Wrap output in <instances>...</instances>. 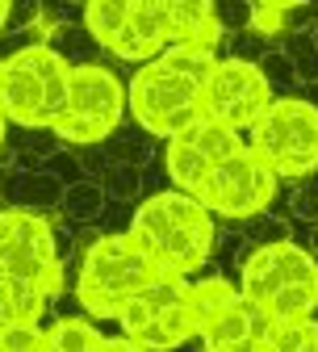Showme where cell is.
<instances>
[{
    "label": "cell",
    "mask_w": 318,
    "mask_h": 352,
    "mask_svg": "<svg viewBox=\"0 0 318 352\" xmlns=\"http://www.w3.org/2000/svg\"><path fill=\"white\" fill-rule=\"evenodd\" d=\"M126 235L139 243V252L159 273L189 277L214 252V214L189 193L163 189L134 210Z\"/></svg>",
    "instance_id": "cell-1"
},
{
    "label": "cell",
    "mask_w": 318,
    "mask_h": 352,
    "mask_svg": "<svg viewBox=\"0 0 318 352\" xmlns=\"http://www.w3.org/2000/svg\"><path fill=\"white\" fill-rule=\"evenodd\" d=\"M239 294L247 302H255L272 323L277 319H314V311H318V260L293 239L255 243L243 256Z\"/></svg>",
    "instance_id": "cell-2"
},
{
    "label": "cell",
    "mask_w": 318,
    "mask_h": 352,
    "mask_svg": "<svg viewBox=\"0 0 318 352\" xmlns=\"http://www.w3.org/2000/svg\"><path fill=\"white\" fill-rule=\"evenodd\" d=\"M71 101V63L51 47L34 42L0 63V113L25 130H55Z\"/></svg>",
    "instance_id": "cell-3"
},
{
    "label": "cell",
    "mask_w": 318,
    "mask_h": 352,
    "mask_svg": "<svg viewBox=\"0 0 318 352\" xmlns=\"http://www.w3.org/2000/svg\"><path fill=\"white\" fill-rule=\"evenodd\" d=\"M159 277V269L139 252L126 231L122 235H101L88 243L80 260V277H76V298L93 319H117L122 306L147 289Z\"/></svg>",
    "instance_id": "cell-4"
},
{
    "label": "cell",
    "mask_w": 318,
    "mask_h": 352,
    "mask_svg": "<svg viewBox=\"0 0 318 352\" xmlns=\"http://www.w3.org/2000/svg\"><path fill=\"white\" fill-rule=\"evenodd\" d=\"M247 147L281 176L302 181L318 168V105L306 97H277L247 130Z\"/></svg>",
    "instance_id": "cell-5"
},
{
    "label": "cell",
    "mask_w": 318,
    "mask_h": 352,
    "mask_svg": "<svg viewBox=\"0 0 318 352\" xmlns=\"http://www.w3.org/2000/svg\"><path fill=\"white\" fill-rule=\"evenodd\" d=\"M126 109H130L134 122L143 126V135H155V139H176V135H185L189 126H197L205 118L201 84L168 72L159 59L143 63L139 72L130 76Z\"/></svg>",
    "instance_id": "cell-6"
},
{
    "label": "cell",
    "mask_w": 318,
    "mask_h": 352,
    "mask_svg": "<svg viewBox=\"0 0 318 352\" xmlns=\"http://www.w3.org/2000/svg\"><path fill=\"white\" fill-rule=\"evenodd\" d=\"M126 118V84L101 63H71V101L51 135L76 147L105 143Z\"/></svg>",
    "instance_id": "cell-7"
},
{
    "label": "cell",
    "mask_w": 318,
    "mask_h": 352,
    "mask_svg": "<svg viewBox=\"0 0 318 352\" xmlns=\"http://www.w3.org/2000/svg\"><path fill=\"white\" fill-rule=\"evenodd\" d=\"M0 269L38 285L47 298L63 294V256L55 227L34 210H0Z\"/></svg>",
    "instance_id": "cell-8"
},
{
    "label": "cell",
    "mask_w": 318,
    "mask_h": 352,
    "mask_svg": "<svg viewBox=\"0 0 318 352\" xmlns=\"http://www.w3.org/2000/svg\"><path fill=\"white\" fill-rule=\"evenodd\" d=\"M272 101H277V97H272V84H268V76L260 72V63L239 59V55L218 59L214 76H209L205 88H201V109H205V118L231 126L235 135L251 130V126L268 113Z\"/></svg>",
    "instance_id": "cell-9"
},
{
    "label": "cell",
    "mask_w": 318,
    "mask_h": 352,
    "mask_svg": "<svg viewBox=\"0 0 318 352\" xmlns=\"http://www.w3.org/2000/svg\"><path fill=\"white\" fill-rule=\"evenodd\" d=\"M272 197H277V172L251 147L222 160L197 189V201L218 218H255L272 206Z\"/></svg>",
    "instance_id": "cell-10"
},
{
    "label": "cell",
    "mask_w": 318,
    "mask_h": 352,
    "mask_svg": "<svg viewBox=\"0 0 318 352\" xmlns=\"http://www.w3.org/2000/svg\"><path fill=\"white\" fill-rule=\"evenodd\" d=\"M172 47V17H168V0H130V17L109 55L126 63H151Z\"/></svg>",
    "instance_id": "cell-11"
},
{
    "label": "cell",
    "mask_w": 318,
    "mask_h": 352,
    "mask_svg": "<svg viewBox=\"0 0 318 352\" xmlns=\"http://www.w3.org/2000/svg\"><path fill=\"white\" fill-rule=\"evenodd\" d=\"M268 327L272 319L243 294L201 331L205 352H268Z\"/></svg>",
    "instance_id": "cell-12"
},
{
    "label": "cell",
    "mask_w": 318,
    "mask_h": 352,
    "mask_svg": "<svg viewBox=\"0 0 318 352\" xmlns=\"http://www.w3.org/2000/svg\"><path fill=\"white\" fill-rule=\"evenodd\" d=\"M168 17H172V47H201L218 55L226 25L214 13V5H205V0H168Z\"/></svg>",
    "instance_id": "cell-13"
},
{
    "label": "cell",
    "mask_w": 318,
    "mask_h": 352,
    "mask_svg": "<svg viewBox=\"0 0 318 352\" xmlns=\"http://www.w3.org/2000/svg\"><path fill=\"white\" fill-rule=\"evenodd\" d=\"M193 336H197V323L189 315V302H180V306H168V311L151 315L143 327H134L126 340H134L147 352H176L180 344H189Z\"/></svg>",
    "instance_id": "cell-14"
},
{
    "label": "cell",
    "mask_w": 318,
    "mask_h": 352,
    "mask_svg": "<svg viewBox=\"0 0 318 352\" xmlns=\"http://www.w3.org/2000/svg\"><path fill=\"white\" fill-rule=\"evenodd\" d=\"M163 168H168V176H172V185H176L180 193H189V197H197V189L205 185V176L214 172L209 155H205L189 135L168 139V147H163Z\"/></svg>",
    "instance_id": "cell-15"
},
{
    "label": "cell",
    "mask_w": 318,
    "mask_h": 352,
    "mask_svg": "<svg viewBox=\"0 0 318 352\" xmlns=\"http://www.w3.org/2000/svg\"><path fill=\"white\" fill-rule=\"evenodd\" d=\"M47 302L51 298L42 294L38 285L17 281V277H5V281H0V327H17V323L38 327L42 311H47Z\"/></svg>",
    "instance_id": "cell-16"
},
{
    "label": "cell",
    "mask_w": 318,
    "mask_h": 352,
    "mask_svg": "<svg viewBox=\"0 0 318 352\" xmlns=\"http://www.w3.org/2000/svg\"><path fill=\"white\" fill-rule=\"evenodd\" d=\"M235 298H239V289L226 281V277H201V281H193V285H189V315H193V323H197V336H201Z\"/></svg>",
    "instance_id": "cell-17"
},
{
    "label": "cell",
    "mask_w": 318,
    "mask_h": 352,
    "mask_svg": "<svg viewBox=\"0 0 318 352\" xmlns=\"http://www.w3.org/2000/svg\"><path fill=\"white\" fill-rule=\"evenodd\" d=\"M105 336L88 319H55L47 327V352H101Z\"/></svg>",
    "instance_id": "cell-18"
},
{
    "label": "cell",
    "mask_w": 318,
    "mask_h": 352,
    "mask_svg": "<svg viewBox=\"0 0 318 352\" xmlns=\"http://www.w3.org/2000/svg\"><path fill=\"white\" fill-rule=\"evenodd\" d=\"M126 17H130V0H93V5H84V30L93 34V42H101L105 51L126 30Z\"/></svg>",
    "instance_id": "cell-19"
},
{
    "label": "cell",
    "mask_w": 318,
    "mask_h": 352,
    "mask_svg": "<svg viewBox=\"0 0 318 352\" xmlns=\"http://www.w3.org/2000/svg\"><path fill=\"white\" fill-rule=\"evenodd\" d=\"M105 210V189L97 181H71L63 185V214L76 218V223H93V218Z\"/></svg>",
    "instance_id": "cell-20"
},
{
    "label": "cell",
    "mask_w": 318,
    "mask_h": 352,
    "mask_svg": "<svg viewBox=\"0 0 318 352\" xmlns=\"http://www.w3.org/2000/svg\"><path fill=\"white\" fill-rule=\"evenodd\" d=\"M306 17L310 13L306 9H293V5H255V9H247V30L272 38V34H289V25L306 21Z\"/></svg>",
    "instance_id": "cell-21"
},
{
    "label": "cell",
    "mask_w": 318,
    "mask_h": 352,
    "mask_svg": "<svg viewBox=\"0 0 318 352\" xmlns=\"http://www.w3.org/2000/svg\"><path fill=\"white\" fill-rule=\"evenodd\" d=\"M289 63H293V76H297V80L318 84V38H314V30H297V34H293Z\"/></svg>",
    "instance_id": "cell-22"
},
{
    "label": "cell",
    "mask_w": 318,
    "mask_h": 352,
    "mask_svg": "<svg viewBox=\"0 0 318 352\" xmlns=\"http://www.w3.org/2000/svg\"><path fill=\"white\" fill-rule=\"evenodd\" d=\"M297 352H318V319H310V323H306V336H302Z\"/></svg>",
    "instance_id": "cell-23"
},
{
    "label": "cell",
    "mask_w": 318,
    "mask_h": 352,
    "mask_svg": "<svg viewBox=\"0 0 318 352\" xmlns=\"http://www.w3.org/2000/svg\"><path fill=\"white\" fill-rule=\"evenodd\" d=\"M101 352H147V348H139L134 340H126V336H117V340H105V348Z\"/></svg>",
    "instance_id": "cell-24"
},
{
    "label": "cell",
    "mask_w": 318,
    "mask_h": 352,
    "mask_svg": "<svg viewBox=\"0 0 318 352\" xmlns=\"http://www.w3.org/2000/svg\"><path fill=\"white\" fill-rule=\"evenodd\" d=\"M5 126H9V122H5V113H0V147H5Z\"/></svg>",
    "instance_id": "cell-25"
},
{
    "label": "cell",
    "mask_w": 318,
    "mask_h": 352,
    "mask_svg": "<svg viewBox=\"0 0 318 352\" xmlns=\"http://www.w3.org/2000/svg\"><path fill=\"white\" fill-rule=\"evenodd\" d=\"M0 352H13V348H9V344H5V340H0ZM38 352H42V348H38Z\"/></svg>",
    "instance_id": "cell-26"
}]
</instances>
